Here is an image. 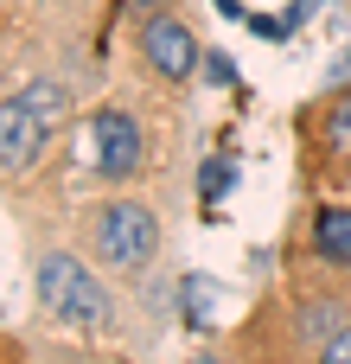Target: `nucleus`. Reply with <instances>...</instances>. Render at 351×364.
<instances>
[{
	"label": "nucleus",
	"instance_id": "4468645a",
	"mask_svg": "<svg viewBox=\"0 0 351 364\" xmlns=\"http://www.w3.org/2000/svg\"><path fill=\"white\" fill-rule=\"evenodd\" d=\"M313 364H351V326H345V333H339V339H333V346H326Z\"/></svg>",
	"mask_w": 351,
	"mask_h": 364
},
{
	"label": "nucleus",
	"instance_id": "f03ea898",
	"mask_svg": "<svg viewBox=\"0 0 351 364\" xmlns=\"http://www.w3.org/2000/svg\"><path fill=\"white\" fill-rule=\"evenodd\" d=\"M160 211L141 205L134 192H109L83 211V250L90 262L115 269V275H147L160 262Z\"/></svg>",
	"mask_w": 351,
	"mask_h": 364
},
{
	"label": "nucleus",
	"instance_id": "6e6552de",
	"mask_svg": "<svg viewBox=\"0 0 351 364\" xmlns=\"http://www.w3.org/2000/svg\"><path fill=\"white\" fill-rule=\"evenodd\" d=\"M307 256L320 275H351V205H313L307 211Z\"/></svg>",
	"mask_w": 351,
	"mask_h": 364
},
{
	"label": "nucleus",
	"instance_id": "2eb2a0df",
	"mask_svg": "<svg viewBox=\"0 0 351 364\" xmlns=\"http://www.w3.org/2000/svg\"><path fill=\"white\" fill-rule=\"evenodd\" d=\"M211 6H217L224 19H249V6H243V0H211Z\"/></svg>",
	"mask_w": 351,
	"mask_h": 364
},
{
	"label": "nucleus",
	"instance_id": "ddd939ff",
	"mask_svg": "<svg viewBox=\"0 0 351 364\" xmlns=\"http://www.w3.org/2000/svg\"><path fill=\"white\" fill-rule=\"evenodd\" d=\"M122 13H134V19H153V13H173L179 0H115Z\"/></svg>",
	"mask_w": 351,
	"mask_h": 364
},
{
	"label": "nucleus",
	"instance_id": "f8f14e48",
	"mask_svg": "<svg viewBox=\"0 0 351 364\" xmlns=\"http://www.w3.org/2000/svg\"><path fill=\"white\" fill-rule=\"evenodd\" d=\"M205 77H211V83H237V64H230L224 51H205Z\"/></svg>",
	"mask_w": 351,
	"mask_h": 364
},
{
	"label": "nucleus",
	"instance_id": "1a4fd4ad",
	"mask_svg": "<svg viewBox=\"0 0 351 364\" xmlns=\"http://www.w3.org/2000/svg\"><path fill=\"white\" fill-rule=\"evenodd\" d=\"M230 186H237V160L230 154H205V166H198V205H224Z\"/></svg>",
	"mask_w": 351,
	"mask_h": 364
},
{
	"label": "nucleus",
	"instance_id": "9b49d317",
	"mask_svg": "<svg viewBox=\"0 0 351 364\" xmlns=\"http://www.w3.org/2000/svg\"><path fill=\"white\" fill-rule=\"evenodd\" d=\"M243 26H249L256 38H288V19H275V13H249Z\"/></svg>",
	"mask_w": 351,
	"mask_h": 364
},
{
	"label": "nucleus",
	"instance_id": "f257e3e1",
	"mask_svg": "<svg viewBox=\"0 0 351 364\" xmlns=\"http://www.w3.org/2000/svg\"><path fill=\"white\" fill-rule=\"evenodd\" d=\"M345 326H351V275L294 282L243 320L237 364H313Z\"/></svg>",
	"mask_w": 351,
	"mask_h": 364
},
{
	"label": "nucleus",
	"instance_id": "7ed1b4c3",
	"mask_svg": "<svg viewBox=\"0 0 351 364\" xmlns=\"http://www.w3.org/2000/svg\"><path fill=\"white\" fill-rule=\"evenodd\" d=\"M32 294L51 320L77 326V333H102L115 326V294L96 282V269L77 256V250H45L32 262Z\"/></svg>",
	"mask_w": 351,
	"mask_h": 364
},
{
	"label": "nucleus",
	"instance_id": "39448f33",
	"mask_svg": "<svg viewBox=\"0 0 351 364\" xmlns=\"http://www.w3.org/2000/svg\"><path fill=\"white\" fill-rule=\"evenodd\" d=\"M134 51L141 64L166 83V90H185L198 70H205V38L192 32V19L173 6V13H153V19H134Z\"/></svg>",
	"mask_w": 351,
	"mask_h": 364
},
{
	"label": "nucleus",
	"instance_id": "9d476101",
	"mask_svg": "<svg viewBox=\"0 0 351 364\" xmlns=\"http://www.w3.org/2000/svg\"><path fill=\"white\" fill-rule=\"evenodd\" d=\"M179 301H185V326H211V307H217V282H205V275H185L179 282Z\"/></svg>",
	"mask_w": 351,
	"mask_h": 364
},
{
	"label": "nucleus",
	"instance_id": "423d86ee",
	"mask_svg": "<svg viewBox=\"0 0 351 364\" xmlns=\"http://www.w3.org/2000/svg\"><path fill=\"white\" fill-rule=\"evenodd\" d=\"M301 154H307V179H351V90H326L307 115H301Z\"/></svg>",
	"mask_w": 351,
	"mask_h": 364
},
{
	"label": "nucleus",
	"instance_id": "0eeeda50",
	"mask_svg": "<svg viewBox=\"0 0 351 364\" xmlns=\"http://www.w3.org/2000/svg\"><path fill=\"white\" fill-rule=\"evenodd\" d=\"M51 134H58V128H51V122L26 102V90L13 83L6 102H0V173H6V179H26V173L45 160Z\"/></svg>",
	"mask_w": 351,
	"mask_h": 364
},
{
	"label": "nucleus",
	"instance_id": "dca6fc26",
	"mask_svg": "<svg viewBox=\"0 0 351 364\" xmlns=\"http://www.w3.org/2000/svg\"><path fill=\"white\" fill-rule=\"evenodd\" d=\"M13 364H19V358H13Z\"/></svg>",
	"mask_w": 351,
	"mask_h": 364
},
{
	"label": "nucleus",
	"instance_id": "20e7f679",
	"mask_svg": "<svg viewBox=\"0 0 351 364\" xmlns=\"http://www.w3.org/2000/svg\"><path fill=\"white\" fill-rule=\"evenodd\" d=\"M147 122L134 115V102H96L83 115V166L102 186H128L134 173H147Z\"/></svg>",
	"mask_w": 351,
	"mask_h": 364
}]
</instances>
